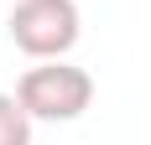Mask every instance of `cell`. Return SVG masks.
Returning <instances> with one entry per match:
<instances>
[{
	"label": "cell",
	"instance_id": "obj_1",
	"mask_svg": "<svg viewBox=\"0 0 151 145\" xmlns=\"http://www.w3.org/2000/svg\"><path fill=\"white\" fill-rule=\"evenodd\" d=\"M16 99H21V109H26L31 119L68 124V119H78L94 104V78L83 68H73V62H63V57H47L42 68H26V72H21Z\"/></svg>",
	"mask_w": 151,
	"mask_h": 145
},
{
	"label": "cell",
	"instance_id": "obj_2",
	"mask_svg": "<svg viewBox=\"0 0 151 145\" xmlns=\"http://www.w3.org/2000/svg\"><path fill=\"white\" fill-rule=\"evenodd\" d=\"M5 26H11V42L26 57H37V62L68 57L78 42V5L73 0H16Z\"/></svg>",
	"mask_w": 151,
	"mask_h": 145
},
{
	"label": "cell",
	"instance_id": "obj_3",
	"mask_svg": "<svg viewBox=\"0 0 151 145\" xmlns=\"http://www.w3.org/2000/svg\"><path fill=\"white\" fill-rule=\"evenodd\" d=\"M0 145H31V114L16 93H0Z\"/></svg>",
	"mask_w": 151,
	"mask_h": 145
}]
</instances>
